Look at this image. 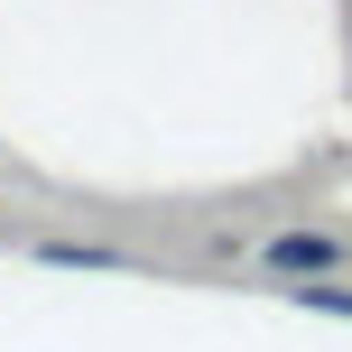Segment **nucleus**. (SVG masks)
Wrapping results in <instances>:
<instances>
[{
	"label": "nucleus",
	"mask_w": 352,
	"mask_h": 352,
	"mask_svg": "<svg viewBox=\"0 0 352 352\" xmlns=\"http://www.w3.org/2000/svg\"><path fill=\"white\" fill-rule=\"evenodd\" d=\"M297 306H316V316H352V287H324V278H306V287H297Z\"/></svg>",
	"instance_id": "nucleus-2"
},
{
	"label": "nucleus",
	"mask_w": 352,
	"mask_h": 352,
	"mask_svg": "<svg viewBox=\"0 0 352 352\" xmlns=\"http://www.w3.org/2000/svg\"><path fill=\"white\" fill-rule=\"evenodd\" d=\"M260 269H269V278H334L343 241H334V232H278V241H260Z\"/></svg>",
	"instance_id": "nucleus-1"
}]
</instances>
